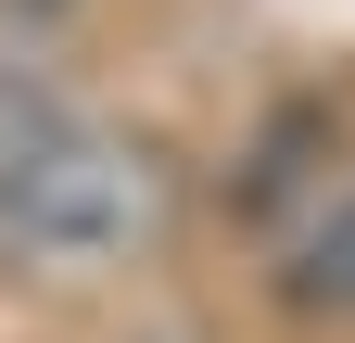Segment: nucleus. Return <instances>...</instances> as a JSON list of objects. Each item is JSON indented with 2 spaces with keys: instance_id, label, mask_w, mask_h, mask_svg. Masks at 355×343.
<instances>
[{
  "instance_id": "obj_2",
  "label": "nucleus",
  "mask_w": 355,
  "mask_h": 343,
  "mask_svg": "<svg viewBox=\"0 0 355 343\" xmlns=\"http://www.w3.org/2000/svg\"><path fill=\"white\" fill-rule=\"evenodd\" d=\"M279 292H292L304 318H343V331H355V191L318 203V229L292 242V280H279Z\"/></svg>"
},
{
  "instance_id": "obj_1",
  "label": "nucleus",
  "mask_w": 355,
  "mask_h": 343,
  "mask_svg": "<svg viewBox=\"0 0 355 343\" xmlns=\"http://www.w3.org/2000/svg\"><path fill=\"white\" fill-rule=\"evenodd\" d=\"M165 229V165L102 127L38 64H0V254L13 267H102Z\"/></svg>"
}]
</instances>
